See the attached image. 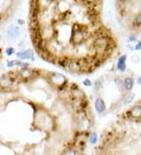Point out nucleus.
Wrapping results in <instances>:
<instances>
[{
	"label": "nucleus",
	"mask_w": 141,
	"mask_h": 155,
	"mask_svg": "<svg viewBox=\"0 0 141 155\" xmlns=\"http://www.w3.org/2000/svg\"><path fill=\"white\" fill-rule=\"evenodd\" d=\"M94 106H95V109H96V111H97V112L100 114L104 112L106 110V104L104 100L100 97L96 100Z\"/></svg>",
	"instance_id": "1"
},
{
	"label": "nucleus",
	"mask_w": 141,
	"mask_h": 155,
	"mask_svg": "<svg viewBox=\"0 0 141 155\" xmlns=\"http://www.w3.org/2000/svg\"><path fill=\"white\" fill-rule=\"evenodd\" d=\"M129 116L133 118H141V105L137 104L135 105L134 107H132L131 108V110L129 111Z\"/></svg>",
	"instance_id": "2"
},
{
	"label": "nucleus",
	"mask_w": 141,
	"mask_h": 155,
	"mask_svg": "<svg viewBox=\"0 0 141 155\" xmlns=\"http://www.w3.org/2000/svg\"><path fill=\"white\" fill-rule=\"evenodd\" d=\"M108 46L107 40L104 38H100L97 39L94 42V46L96 49H100V50H104L107 46Z\"/></svg>",
	"instance_id": "3"
},
{
	"label": "nucleus",
	"mask_w": 141,
	"mask_h": 155,
	"mask_svg": "<svg viewBox=\"0 0 141 155\" xmlns=\"http://www.w3.org/2000/svg\"><path fill=\"white\" fill-rule=\"evenodd\" d=\"M126 60H127L126 55H122L119 57V59L118 60L117 68L121 72H124L126 70Z\"/></svg>",
	"instance_id": "4"
},
{
	"label": "nucleus",
	"mask_w": 141,
	"mask_h": 155,
	"mask_svg": "<svg viewBox=\"0 0 141 155\" xmlns=\"http://www.w3.org/2000/svg\"><path fill=\"white\" fill-rule=\"evenodd\" d=\"M17 56L21 58V59L25 60V59H31L34 60V53H32V51L31 50H25L23 52H20V53H17Z\"/></svg>",
	"instance_id": "5"
},
{
	"label": "nucleus",
	"mask_w": 141,
	"mask_h": 155,
	"mask_svg": "<svg viewBox=\"0 0 141 155\" xmlns=\"http://www.w3.org/2000/svg\"><path fill=\"white\" fill-rule=\"evenodd\" d=\"M123 86L127 91H130L134 86V80L130 77H127L123 81Z\"/></svg>",
	"instance_id": "6"
},
{
	"label": "nucleus",
	"mask_w": 141,
	"mask_h": 155,
	"mask_svg": "<svg viewBox=\"0 0 141 155\" xmlns=\"http://www.w3.org/2000/svg\"><path fill=\"white\" fill-rule=\"evenodd\" d=\"M50 79L53 82V83L56 84V85H59V82L58 81L60 82V85H62L63 82H65V78L63 77L62 74H53V76L50 77Z\"/></svg>",
	"instance_id": "7"
},
{
	"label": "nucleus",
	"mask_w": 141,
	"mask_h": 155,
	"mask_svg": "<svg viewBox=\"0 0 141 155\" xmlns=\"http://www.w3.org/2000/svg\"><path fill=\"white\" fill-rule=\"evenodd\" d=\"M68 67L70 70H72L73 72H79L81 70V64L79 61H72L69 63Z\"/></svg>",
	"instance_id": "8"
},
{
	"label": "nucleus",
	"mask_w": 141,
	"mask_h": 155,
	"mask_svg": "<svg viewBox=\"0 0 141 155\" xmlns=\"http://www.w3.org/2000/svg\"><path fill=\"white\" fill-rule=\"evenodd\" d=\"M134 98H135V94H129V95H127L124 98L123 100V104L124 105H128V104H129V103H131Z\"/></svg>",
	"instance_id": "9"
},
{
	"label": "nucleus",
	"mask_w": 141,
	"mask_h": 155,
	"mask_svg": "<svg viewBox=\"0 0 141 155\" xmlns=\"http://www.w3.org/2000/svg\"><path fill=\"white\" fill-rule=\"evenodd\" d=\"M97 133H95L93 132L91 135H90V139H89V142L92 143V144H95L97 142Z\"/></svg>",
	"instance_id": "10"
},
{
	"label": "nucleus",
	"mask_w": 141,
	"mask_h": 155,
	"mask_svg": "<svg viewBox=\"0 0 141 155\" xmlns=\"http://www.w3.org/2000/svg\"><path fill=\"white\" fill-rule=\"evenodd\" d=\"M131 60H132L133 63H136L139 62V60H140V58H139V56L138 55H136V54H134V55H132V57H131Z\"/></svg>",
	"instance_id": "11"
},
{
	"label": "nucleus",
	"mask_w": 141,
	"mask_h": 155,
	"mask_svg": "<svg viewBox=\"0 0 141 155\" xmlns=\"http://www.w3.org/2000/svg\"><path fill=\"white\" fill-rule=\"evenodd\" d=\"M135 23L137 26H141V14H138L135 18Z\"/></svg>",
	"instance_id": "12"
},
{
	"label": "nucleus",
	"mask_w": 141,
	"mask_h": 155,
	"mask_svg": "<svg viewBox=\"0 0 141 155\" xmlns=\"http://www.w3.org/2000/svg\"><path fill=\"white\" fill-rule=\"evenodd\" d=\"M10 28H11V27H10ZM17 32H18L17 28H14V27L11 28L10 29V31H9V33H11V34H10L11 35H17Z\"/></svg>",
	"instance_id": "13"
},
{
	"label": "nucleus",
	"mask_w": 141,
	"mask_h": 155,
	"mask_svg": "<svg viewBox=\"0 0 141 155\" xmlns=\"http://www.w3.org/2000/svg\"><path fill=\"white\" fill-rule=\"evenodd\" d=\"M83 84H84V86H88V87H89V86H92V82L89 80V79H85L84 80V82H83Z\"/></svg>",
	"instance_id": "14"
},
{
	"label": "nucleus",
	"mask_w": 141,
	"mask_h": 155,
	"mask_svg": "<svg viewBox=\"0 0 141 155\" xmlns=\"http://www.w3.org/2000/svg\"><path fill=\"white\" fill-rule=\"evenodd\" d=\"M6 53H7V55L10 56V55H12L13 53H14V49H13V48H9V49H6Z\"/></svg>",
	"instance_id": "15"
},
{
	"label": "nucleus",
	"mask_w": 141,
	"mask_h": 155,
	"mask_svg": "<svg viewBox=\"0 0 141 155\" xmlns=\"http://www.w3.org/2000/svg\"><path fill=\"white\" fill-rule=\"evenodd\" d=\"M63 155H76V153L72 150H69L63 153Z\"/></svg>",
	"instance_id": "16"
},
{
	"label": "nucleus",
	"mask_w": 141,
	"mask_h": 155,
	"mask_svg": "<svg viewBox=\"0 0 141 155\" xmlns=\"http://www.w3.org/2000/svg\"><path fill=\"white\" fill-rule=\"evenodd\" d=\"M16 64H18V62L16 61V60H12L10 62L8 63V67H13V66H14L16 65Z\"/></svg>",
	"instance_id": "17"
},
{
	"label": "nucleus",
	"mask_w": 141,
	"mask_h": 155,
	"mask_svg": "<svg viewBox=\"0 0 141 155\" xmlns=\"http://www.w3.org/2000/svg\"><path fill=\"white\" fill-rule=\"evenodd\" d=\"M135 50H141V42H139L135 46Z\"/></svg>",
	"instance_id": "18"
},
{
	"label": "nucleus",
	"mask_w": 141,
	"mask_h": 155,
	"mask_svg": "<svg viewBox=\"0 0 141 155\" xmlns=\"http://www.w3.org/2000/svg\"><path fill=\"white\" fill-rule=\"evenodd\" d=\"M129 41H131V42H134V41H136V36H135V35H130V36H129Z\"/></svg>",
	"instance_id": "19"
},
{
	"label": "nucleus",
	"mask_w": 141,
	"mask_h": 155,
	"mask_svg": "<svg viewBox=\"0 0 141 155\" xmlns=\"http://www.w3.org/2000/svg\"><path fill=\"white\" fill-rule=\"evenodd\" d=\"M137 82H138L139 84H140V85H141V77H140V78H139V79L137 80Z\"/></svg>",
	"instance_id": "20"
},
{
	"label": "nucleus",
	"mask_w": 141,
	"mask_h": 155,
	"mask_svg": "<svg viewBox=\"0 0 141 155\" xmlns=\"http://www.w3.org/2000/svg\"><path fill=\"white\" fill-rule=\"evenodd\" d=\"M119 1H120L121 3H125V2L127 1V0H119Z\"/></svg>",
	"instance_id": "21"
},
{
	"label": "nucleus",
	"mask_w": 141,
	"mask_h": 155,
	"mask_svg": "<svg viewBox=\"0 0 141 155\" xmlns=\"http://www.w3.org/2000/svg\"><path fill=\"white\" fill-rule=\"evenodd\" d=\"M88 1H89V2H92V1H93V0H88Z\"/></svg>",
	"instance_id": "22"
}]
</instances>
